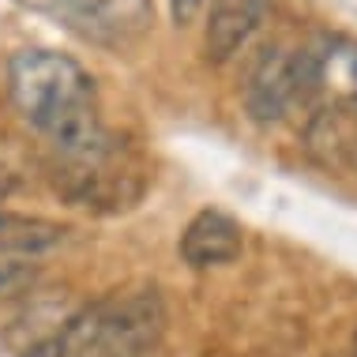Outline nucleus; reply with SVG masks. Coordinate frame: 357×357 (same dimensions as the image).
<instances>
[{
    "instance_id": "f257e3e1",
    "label": "nucleus",
    "mask_w": 357,
    "mask_h": 357,
    "mask_svg": "<svg viewBox=\"0 0 357 357\" xmlns=\"http://www.w3.org/2000/svg\"><path fill=\"white\" fill-rule=\"evenodd\" d=\"M8 91L19 117L50 136L68 166H94L124 154L121 139L98 117L94 75L72 56L56 50H19L8 64Z\"/></svg>"
},
{
    "instance_id": "f03ea898",
    "label": "nucleus",
    "mask_w": 357,
    "mask_h": 357,
    "mask_svg": "<svg viewBox=\"0 0 357 357\" xmlns=\"http://www.w3.org/2000/svg\"><path fill=\"white\" fill-rule=\"evenodd\" d=\"M166 331V305L158 289L91 305L61 331L68 357H143Z\"/></svg>"
},
{
    "instance_id": "7ed1b4c3",
    "label": "nucleus",
    "mask_w": 357,
    "mask_h": 357,
    "mask_svg": "<svg viewBox=\"0 0 357 357\" xmlns=\"http://www.w3.org/2000/svg\"><path fill=\"white\" fill-rule=\"evenodd\" d=\"M320 91V53L316 50H267L248 75L245 105L259 124L282 121L297 102Z\"/></svg>"
},
{
    "instance_id": "20e7f679",
    "label": "nucleus",
    "mask_w": 357,
    "mask_h": 357,
    "mask_svg": "<svg viewBox=\"0 0 357 357\" xmlns=\"http://www.w3.org/2000/svg\"><path fill=\"white\" fill-rule=\"evenodd\" d=\"M53 181H56V192L68 204L86 207V211H124L136 204L143 192V177L136 169L121 166V158L94 162V166H68V162H61Z\"/></svg>"
},
{
    "instance_id": "39448f33",
    "label": "nucleus",
    "mask_w": 357,
    "mask_h": 357,
    "mask_svg": "<svg viewBox=\"0 0 357 357\" xmlns=\"http://www.w3.org/2000/svg\"><path fill=\"white\" fill-rule=\"evenodd\" d=\"M267 19V0H211L204 26V53L211 64H226L241 45H248Z\"/></svg>"
},
{
    "instance_id": "423d86ee",
    "label": "nucleus",
    "mask_w": 357,
    "mask_h": 357,
    "mask_svg": "<svg viewBox=\"0 0 357 357\" xmlns=\"http://www.w3.org/2000/svg\"><path fill=\"white\" fill-rule=\"evenodd\" d=\"M241 256V226L222 211H199L181 234V259L188 267H218Z\"/></svg>"
},
{
    "instance_id": "0eeeda50",
    "label": "nucleus",
    "mask_w": 357,
    "mask_h": 357,
    "mask_svg": "<svg viewBox=\"0 0 357 357\" xmlns=\"http://www.w3.org/2000/svg\"><path fill=\"white\" fill-rule=\"evenodd\" d=\"M72 229L61 222L38 218V215H12V211H0V256H45L53 248H61L68 241Z\"/></svg>"
},
{
    "instance_id": "6e6552de",
    "label": "nucleus",
    "mask_w": 357,
    "mask_h": 357,
    "mask_svg": "<svg viewBox=\"0 0 357 357\" xmlns=\"http://www.w3.org/2000/svg\"><path fill=\"white\" fill-rule=\"evenodd\" d=\"M19 4L34 8V12H45V15H56L61 23H68L72 31H79L83 38L113 42L109 31H105V19L98 12V0H19Z\"/></svg>"
},
{
    "instance_id": "1a4fd4ad",
    "label": "nucleus",
    "mask_w": 357,
    "mask_h": 357,
    "mask_svg": "<svg viewBox=\"0 0 357 357\" xmlns=\"http://www.w3.org/2000/svg\"><path fill=\"white\" fill-rule=\"evenodd\" d=\"M98 12L105 19V31L113 42L121 38H136L154 23L151 0H98Z\"/></svg>"
},
{
    "instance_id": "9d476101",
    "label": "nucleus",
    "mask_w": 357,
    "mask_h": 357,
    "mask_svg": "<svg viewBox=\"0 0 357 357\" xmlns=\"http://www.w3.org/2000/svg\"><path fill=\"white\" fill-rule=\"evenodd\" d=\"M34 282H38V264L0 256V301H4V297L23 294V289H31Z\"/></svg>"
},
{
    "instance_id": "9b49d317",
    "label": "nucleus",
    "mask_w": 357,
    "mask_h": 357,
    "mask_svg": "<svg viewBox=\"0 0 357 357\" xmlns=\"http://www.w3.org/2000/svg\"><path fill=\"white\" fill-rule=\"evenodd\" d=\"M199 4H204V0H169L173 23H177V26L192 23V19H196V12H199Z\"/></svg>"
},
{
    "instance_id": "f8f14e48",
    "label": "nucleus",
    "mask_w": 357,
    "mask_h": 357,
    "mask_svg": "<svg viewBox=\"0 0 357 357\" xmlns=\"http://www.w3.org/2000/svg\"><path fill=\"white\" fill-rule=\"evenodd\" d=\"M23 357H64V346H61V335H53V339H45V342H38L31 346Z\"/></svg>"
},
{
    "instance_id": "ddd939ff",
    "label": "nucleus",
    "mask_w": 357,
    "mask_h": 357,
    "mask_svg": "<svg viewBox=\"0 0 357 357\" xmlns=\"http://www.w3.org/2000/svg\"><path fill=\"white\" fill-rule=\"evenodd\" d=\"M12 192H15V177H12L4 166H0V199H8Z\"/></svg>"
},
{
    "instance_id": "4468645a",
    "label": "nucleus",
    "mask_w": 357,
    "mask_h": 357,
    "mask_svg": "<svg viewBox=\"0 0 357 357\" xmlns=\"http://www.w3.org/2000/svg\"><path fill=\"white\" fill-rule=\"evenodd\" d=\"M354 357H357V335H354Z\"/></svg>"
}]
</instances>
